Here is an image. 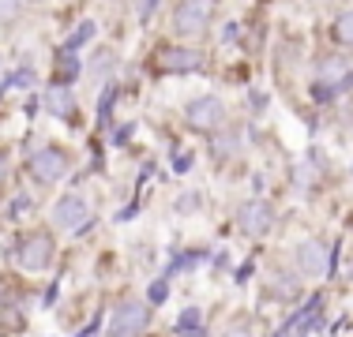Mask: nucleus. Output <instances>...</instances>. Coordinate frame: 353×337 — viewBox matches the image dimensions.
I'll use <instances>...</instances> for the list:
<instances>
[{
    "label": "nucleus",
    "mask_w": 353,
    "mask_h": 337,
    "mask_svg": "<svg viewBox=\"0 0 353 337\" xmlns=\"http://www.w3.org/2000/svg\"><path fill=\"white\" fill-rule=\"evenodd\" d=\"M150 326V303L147 300H124L109 315V337H143Z\"/></svg>",
    "instance_id": "f257e3e1"
},
{
    "label": "nucleus",
    "mask_w": 353,
    "mask_h": 337,
    "mask_svg": "<svg viewBox=\"0 0 353 337\" xmlns=\"http://www.w3.org/2000/svg\"><path fill=\"white\" fill-rule=\"evenodd\" d=\"M90 217H94V210H90V202L83 195H61L53 202V225L64 232H79L90 225Z\"/></svg>",
    "instance_id": "f03ea898"
},
{
    "label": "nucleus",
    "mask_w": 353,
    "mask_h": 337,
    "mask_svg": "<svg viewBox=\"0 0 353 337\" xmlns=\"http://www.w3.org/2000/svg\"><path fill=\"white\" fill-rule=\"evenodd\" d=\"M15 259H19L23 270H30V274H41L49 263H53V236L49 232H27L19 240V251H15Z\"/></svg>",
    "instance_id": "7ed1b4c3"
},
{
    "label": "nucleus",
    "mask_w": 353,
    "mask_h": 337,
    "mask_svg": "<svg viewBox=\"0 0 353 337\" xmlns=\"http://www.w3.org/2000/svg\"><path fill=\"white\" fill-rule=\"evenodd\" d=\"M237 229L252 236V240H259V236H267L274 229V206L271 202H263V199H252L245 202V206L237 210Z\"/></svg>",
    "instance_id": "20e7f679"
},
{
    "label": "nucleus",
    "mask_w": 353,
    "mask_h": 337,
    "mask_svg": "<svg viewBox=\"0 0 353 337\" xmlns=\"http://www.w3.org/2000/svg\"><path fill=\"white\" fill-rule=\"evenodd\" d=\"M293 266H297L301 277H323L331 270V251H327L323 240H305L293 251Z\"/></svg>",
    "instance_id": "39448f33"
},
{
    "label": "nucleus",
    "mask_w": 353,
    "mask_h": 337,
    "mask_svg": "<svg viewBox=\"0 0 353 337\" xmlns=\"http://www.w3.org/2000/svg\"><path fill=\"white\" fill-rule=\"evenodd\" d=\"M207 23H211V0H184V4L176 8V15H173V30L181 34V38L203 34Z\"/></svg>",
    "instance_id": "423d86ee"
},
{
    "label": "nucleus",
    "mask_w": 353,
    "mask_h": 337,
    "mask_svg": "<svg viewBox=\"0 0 353 337\" xmlns=\"http://www.w3.org/2000/svg\"><path fill=\"white\" fill-rule=\"evenodd\" d=\"M184 116H188V124L196 131H218V124L225 120V105H222V98L203 94V98H196L188 109H184Z\"/></svg>",
    "instance_id": "0eeeda50"
},
{
    "label": "nucleus",
    "mask_w": 353,
    "mask_h": 337,
    "mask_svg": "<svg viewBox=\"0 0 353 337\" xmlns=\"http://www.w3.org/2000/svg\"><path fill=\"white\" fill-rule=\"evenodd\" d=\"M64 173H68V154L57 150V146H46L30 157V176H34L38 184H57Z\"/></svg>",
    "instance_id": "6e6552de"
},
{
    "label": "nucleus",
    "mask_w": 353,
    "mask_h": 337,
    "mask_svg": "<svg viewBox=\"0 0 353 337\" xmlns=\"http://www.w3.org/2000/svg\"><path fill=\"white\" fill-rule=\"evenodd\" d=\"M199 64H203V56L196 49H162L158 53V67L162 72H196Z\"/></svg>",
    "instance_id": "1a4fd4ad"
},
{
    "label": "nucleus",
    "mask_w": 353,
    "mask_h": 337,
    "mask_svg": "<svg viewBox=\"0 0 353 337\" xmlns=\"http://www.w3.org/2000/svg\"><path fill=\"white\" fill-rule=\"evenodd\" d=\"M346 79H350V72H346V64H342V61H334V56H331V61L319 64V87L327 83V90H334L339 83H346Z\"/></svg>",
    "instance_id": "9d476101"
},
{
    "label": "nucleus",
    "mask_w": 353,
    "mask_h": 337,
    "mask_svg": "<svg viewBox=\"0 0 353 337\" xmlns=\"http://www.w3.org/2000/svg\"><path fill=\"white\" fill-rule=\"evenodd\" d=\"M46 109H49L53 116H72L75 101H72V94H68L64 87H53V90L46 94Z\"/></svg>",
    "instance_id": "9b49d317"
},
{
    "label": "nucleus",
    "mask_w": 353,
    "mask_h": 337,
    "mask_svg": "<svg viewBox=\"0 0 353 337\" xmlns=\"http://www.w3.org/2000/svg\"><path fill=\"white\" fill-rule=\"evenodd\" d=\"M199 323H203L199 307H188L181 318H176V337H203V330H199Z\"/></svg>",
    "instance_id": "f8f14e48"
},
{
    "label": "nucleus",
    "mask_w": 353,
    "mask_h": 337,
    "mask_svg": "<svg viewBox=\"0 0 353 337\" xmlns=\"http://www.w3.org/2000/svg\"><path fill=\"white\" fill-rule=\"evenodd\" d=\"M334 41L353 45V12H342L339 19H334Z\"/></svg>",
    "instance_id": "ddd939ff"
},
{
    "label": "nucleus",
    "mask_w": 353,
    "mask_h": 337,
    "mask_svg": "<svg viewBox=\"0 0 353 337\" xmlns=\"http://www.w3.org/2000/svg\"><path fill=\"white\" fill-rule=\"evenodd\" d=\"M241 146V131H225V135H218L214 139V154L218 157H225L230 150H237Z\"/></svg>",
    "instance_id": "4468645a"
},
{
    "label": "nucleus",
    "mask_w": 353,
    "mask_h": 337,
    "mask_svg": "<svg viewBox=\"0 0 353 337\" xmlns=\"http://www.w3.org/2000/svg\"><path fill=\"white\" fill-rule=\"evenodd\" d=\"M274 277H279V281H274V292H279V296H297L301 292V285L293 274H274Z\"/></svg>",
    "instance_id": "2eb2a0df"
},
{
    "label": "nucleus",
    "mask_w": 353,
    "mask_h": 337,
    "mask_svg": "<svg viewBox=\"0 0 353 337\" xmlns=\"http://www.w3.org/2000/svg\"><path fill=\"white\" fill-rule=\"evenodd\" d=\"M90 34H94V23H79V27H75V34L68 38V49H79L83 41L90 38Z\"/></svg>",
    "instance_id": "dca6fc26"
},
{
    "label": "nucleus",
    "mask_w": 353,
    "mask_h": 337,
    "mask_svg": "<svg viewBox=\"0 0 353 337\" xmlns=\"http://www.w3.org/2000/svg\"><path fill=\"white\" fill-rule=\"evenodd\" d=\"M19 19V0H0V23H15Z\"/></svg>",
    "instance_id": "f3484780"
},
{
    "label": "nucleus",
    "mask_w": 353,
    "mask_h": 337,
    "mask_svg": "<svg viewBox=\"0 0 353 337\" xmlns=\"http://www.w3.org/2000/svg\"><path fill=\"white\" fill-rule=\"evenodd\" d=\"M109 61H113V53H98L94 61H90V75H105L109 72Z\"/></svg>",
    "instance_id": "a211bd4d"
},
{
    "label": "nucleus",
    "mask_w": 353,
    "mask_h": 337,
    "mask_svg": "<svg viewBox=\"0 0 353 337\" xmlns=\"http://www.w3.org/2000/svg\"><path fill=\"white\" fill-rule=\"evenodd\" d=\"M154 4H158V0H143V8H139V19H150V15H154Z\"/></svg>",
    "instance_id": "6ab92c4d"
},
{
    "label": "nucleus",
    "mask_w": 353,
    "mask_h": 337,
    "mask_svg": "<svg viewBox=\"0 0 353 337\" xmlns=\"http://www.w3.org/2000/svg\"><path fill=\"white\" fill-rule=\"evenodd\" d=\"M225 337H252V334H248V326H230Z\"/></svg>",
    "instance_id": "aec40b11"
},
{
    "label": "nucleus",
    "mask_w": 353,
    "mask_h": 337,
    "mask_svg": "<svg viewBox=\"0 0 353 337\" xmlns=\"http://www.w3.org/2000/svg\"><path fill=\"white\" fill-rule=\"evenodd\" d=\"M4 176H8V157L0 154V180H4Z\"/></svg>",
    "instance_id": "412c9836"
}]
</instances>
